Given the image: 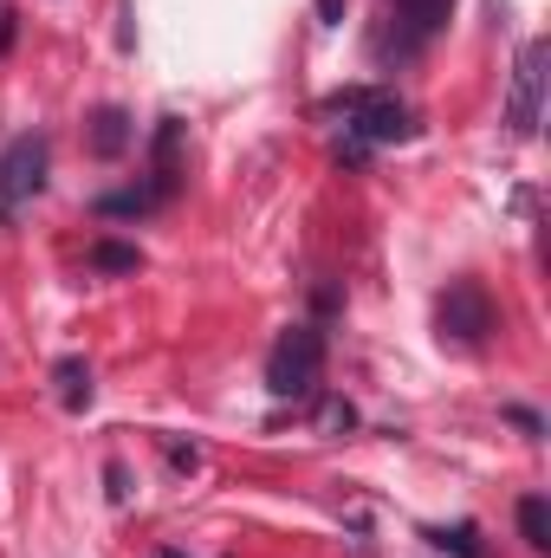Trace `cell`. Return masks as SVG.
<instances>
[{"instance_id":"obj_1","label":"cell","mask_w":551,"mask_h":558,"mask_svg":"<svg viewBox=\"0 0 551 558\" xmlns=\"http://www.w3.org/2000/svg\"><path fill=\"white\" fill-rule=\"evenodd\" d=\"M325 118H344V137H351V156H364V143H403L415 137V118L403 98L377 92V85H351L338 98H325Z\"/></svg>"},{"instance_id":"obj_2","label":"cell","mask_w":551,"mask_h":558,"mask_svg":"<svg viewBox=\"0 0 551 558\" xmlns=\"http://www.w3.org/2000/svg\"><path fill=\"white\" fill-rule=\"evenodd\" d=\"M318 371H325V331L318 325H292L273 344V357H267V390L279 403H298V397L318 390Z\"/></svg>"},{"instance_id":"obj_3","label":"cell","mask_w":551,"mask_h":558,"mask_svg":"<svg viewBox=\"0 0 551 558\" xmlns=\"http://www.w3.org/2000/svg\"><path fill=\"white\" fill-rule=\"evenodd\" d=\"M551 65V46L546 39H526L519 46V65H513V92H506V124H513V137H539V124H546V72Z\"/></svg>"},{"instance_id":"obj_4","label":"cell","mask_w":551,"mask_h":558,"mask_svg":"<svg viewBox=\"0 0 551 558\" xmlns=\"http://www.w3.org/2000/svg\"><path fill=\"white\" fill-rule=\"evenodd\" d=\"M46 162H52V143L39 131H26L0 149V215H13L20 202H33L46 189Z\"/></svg>"},{"instance_id":"obj_5","label":"cell","mask_w":551,"mask_h":558,"mask_svg":"<svg viewBox=\"0 0 551 558\" xmlns=\"http://www.w3.org/2000/svg\"><path fill=\"white\" fill-rule=\"evenodd\" d=\"M434 318H441V331H448V338H461V344H480V338L493 331V299H487L474 279H454V286L441 292Z\"/></svg>"},{"instance_id":"obj_6","label":"cell","mask_w":551,"mask_h":558,"mask_svg":"<svg viewBox=\"0 0 551 558\" xmlns=\"http://www.w3.org/2000/svg\"><path fill=\"white\" fill-rule=\"evenodd\" d=\"M131 137H137V124H131L118 105H105V111L91 118V156H105V162H111V156H124V149H131Z\"/></svg>"},{"instance_id":"obj_7","label":"cell","mask_w":551,"mask_h":558,"mask_svg":"<svg viewBox=\"0 0 551 558\" xmlns=\"http://www.w3.org/2000/svg\"><path fill=\"white\" fill-rule=\"evenodd\" d=\"M52 384H59V403L78 416V410H91V364L85 357H59L52 364Z\"/></svg>"},{"instance_id":"obj_8","label":"cell","mask_w":551,"mask_h":558,"mask_svg":"<svg viewBox=\"0 0 551 558\" xmlns=\"http://www.w3.org/2000/svg\"><path fill=\"white\" fill-rule=\"evenodd\" d=\"M448 7H454V0H396V13H403V26H409V46H421L428 33H441Z\"/></svg>"},{"instance_id":"obj_9","label":"cell","mask_w":551,"mask_h":558,"mask_svg":"<svg viewBox=\"0 0 551 558\" xmlns=\"http://www.w3.org/2000/svg\"><path fill=\"white\" fill-rule=\"evenodd\" d=\"M519 539H526L532 553H551V507L539 500V494L519 500Z\"/></svg>"},{"instance_id":"obj_10","label":"cell","mask_w":551,"mask_h":558,"mask_svg":"<svg viewBox=\"0 0 551 558\" xmlns=\"http://www.w3.org/2000/svg\"><path fill=\"white\" fill-rule=\"evenodd\" d=\"M428 546H441V553L454 558H487V546H480V526H428Z\"/></svg>"},{"instance_id":"obj_11","label":"cell","mask_w":551,"mask_h":558,"mask_svg":"<svg viewBox=\"0 0 551 558\" xmlns=\"http://www.w3.org/2000/svg\"><path fill=\"white\" fill-rule=\"evenodd\" d=\"M91 267H98V274H137V247L98 241V247H91Z\"/></svg>"},{"instance_id":"obj_12","label":"cell","mask_w":551,"mask_h":558,"mask_svg":"<svg viewBox=\"0 0 551 558\" xmlns=\"http://www.w3.org/2000/svg\"><path fill=\"white\" fill-rule=\"evenodd\" d=\"M318 428H325V435H344V428H357V410H351L344 397H325V403H318Z\"/></svg>"},{"instance_id":"obj_13","label":"cell","mask_w":551,"mask_h":558,"mask_svg":"<svg viewBox=\"0 0 551 558\" xmlns=\"http://www.w3.org/2000/svg\"><path fill=\"white\" fill-rule=\"evenodd\" d=\"M105 494H111L118 507L131 500V468H124V461H105Z\"/></svg>"},{"instance_id":"obj_14","label":"cell","mask_w":551,"mask_h":558,"mask_svg":"<svg viewBox=\"0 0 551 558\" xmlns=\"http://www.w3.org/2000/svg\"><path fill=\"white\" fill-rule=\"evenodd\" d=\"M500 416L513 422V428H526V435H546V422L532 416V410H519V403H506V410H500Z\"/></svg>"},{"instance_id":"obj_15","label":"cell","mask_w":551,"mask_h":558,"mask_svg":"<svg viewBox=\"0 0 551 558\" xmlns=\"http://www.w3.org/2000/svg\"><path fill=\"white\" fill-rule=\"evenodd\" d=\"M169 461H175V468H188V474L201 468V454H195V448H182V441H169Z\"/></svg>"},{"instance_id":"obj_16","label":"cell","mask_w":551,"mask_h":558,"mask_svg":"<svg viewBox=\"0 0 551 558\" xmlns=\"http://www.w3.org/2000/svg\"><path fill=\"white\" fill-rule=\"evenodd\" d=\"M318 20H325V26H338V20H344V0H318Z\"/></svg>"},{"instance_id":"obj_17","label":"cell","mask_w":551,"mask_h":558,"mask_svg":"<svg viewBox=\"0 0 551 558\" xmlns=\"http://www.w3.org/2000/svg\"><path fill=\"white\" fill-rule=\"evenodd\" d=\"M7 39H13V13H0V52H7Z\"/></svg>"},{"instance_id":"obj_18","label":"cell","mask_w":551,"mask_h":558,"mask_svg":"<svg viewBox=\"0 0 551 558\" xmlns=\"http://www.w3.org/2000/svg\"><path fill=\"white\" fill-rule=\"evenodd\" d=\"M156 558H182V553H156Z\"/></svg>"}]
</instances>
